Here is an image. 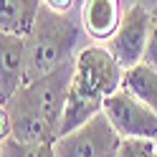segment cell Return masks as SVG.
<instances>
[{
	"label": "cell",
	"mask_w": 157,
	"mask_h": 157,
	"mask_svg": "<svg viewBox=\"0 0 157 157\" xmlns=\"http://www.w3.org/2000/svg\"><path fill=\"white\" fill-rule=\"evenodd\" d=\"M76 43H78V25L68 18V13H56L43 5L33 23V31L28 33L25 84L74 61Z\"/></svg>",
	"instance_id": "cell-1"
},
{
	"label": "cell",
	"mask_w": 157,
	"mask_h": 157,
	"mask_svg": "<svg viewBox=\"0 0 157 157\" xmlns=\"http://www.w3.org/2000/svg\"><path fill=\"white\" fill-rule=\"evenodd\" d=\"M122 63L112 56L106 46H86L74 56V78L71 86L96 101H106L122 89Z\"/></svg>",
	"instance_id": "cell-2"
},
{
	"label": "cell",
	"mask_w": 157,
	"mask_h": 157,
	"mask_svg": "<svg viewBox=\"0 0 157 157\" xmlns=\"http://www.w3.org/2000/svg\"><path fill=\"white\" fill-rule=\"evenodd\" d=\"M0 117H3V140L13 137L23 144H53L58 140V129L48 122V117L33 101L25 86L10 101L3 104Z\"/></svg>",
	"instance_id": "cell-3"
},
{
	"label": "cell",
	"mask_w": 157,
	"mask_h": 157,
	"mask_svg": "<svg viewBox=\"0 0 157 157\" xmlns=\"http://www.w3.org/2000/svg\"><path fill=\"white\" fill-rule=\"evenodd\" d=\"M124 137L104 112L53 142L56 157H117Z\"/></svg>",
	"instance_id": "cell-4"
},
{
	"label": "cell",
	"mask_w": 157,
	"mask_h": 157,
	"mask_svg": "<svg viewBox=\"0 0 157 157\" xmlns=\"http://www.w3.org/2000/svg\"><path fill=\"white\" fill-rule=\"evenodd\" d=\"M104 114L109 117L114 129L124 140H155L157 137V112L124 89L106 96Z\"/></svg>",
	"instance_id": "cell-5"
},
{
	"label": "cell",
	"mask_w": 157,
	"mask_h": 157,
	"mask_svg": "<svg viewBox=\"0 0 157 157\" xmlns=\"http://www.w3.org/2000/svg\"><path fill=\"white\" fill-rule=\"evenodd\" d=\"M150 25H152V10H147L142 3H134L122 15L117 33L106 41V48L122 63V68H132L144 61L147 41H150Z\"/></svg>",
	"instance_id": "cell-6"
},
{
	"label": "cell",
	"mask_w": 157,
	"mask_h": 157,
	"mask_svg": "<svg viewBox=\"0 0 157 157\" xmlns=\"http://www.w3.org/2000/svg\"><path fill=\"white\" fill-rule=\"evenodd\" d=\"M71 78H74V61H68L63 66L53 68L51 74L25 84L28 94L33 96V101L41 106V112L48 117V122L56 129L61 127V117H63V109H66V96H68Z\"/></svg>",
	"instance_id": "cell-7"
},
{
	"label": "cell",
	"mask_w": 157,
	"mask_h": 157,
	"mask_svg": "<svg viewBox=\"0 0 157 157\" xmlns=\"http://www.w3.org/2000/svg\"><path fill=\"white\" fill-rule=\"evenodd\" d=\"M25 36L0 33V104L10 101L25 84Z\"/></svg>",
	"instance_id": "cell-8"
},
{
	"label": "cell",
	"mask_w": 157,
	"mask_h": 157,
	"mask_svg": "<svg viewBox=\"0 0 157 157\" xmlns=\"http://www.w3.org/2000/svg\"><path fill=\"white\" fill-rule=\"evenodd\" d=\"M119 0H84L81 25L94 41H109L122 23Z\"/></svg>",
	"instance_id": "cell-9"
},
{
	"label": "cell",
	"mask_w": 157,
	"mask_h": 157,
	"mask_svg": "<svg viewBox=\"0 0 157 157\" xmlns=\"http://www.w3.org/2000/svg\"><path fill=\"white\" fill-rule=\"evenodd\" d=\"M41 8H43V0H3V5H0V33L28 38Z\"/></svg>",
	"instance_id": "cell-10"
},
{
	"label": "cell",
	"mask_w": 157,
	"mask_h": 157,
	"mask_svg": "<svg viewBox=\"0 0 157 157\" xmlns=\"http://www.w3.org/2000/svg\"><path fill=\"white\" fill-rule=\"evenodd\" d=\"M122 89L137 96L140 101L150 104L157 112V68L150 63H137L132 68H124L122 76Z\"/></svg>",
	"instance_id": "cell-11"
},
{
	"label": "cell",
	"mask_w": 157,
	"mask_h": 157,
	"mask_svg": "<svg viewBox=\"0 0 157 157\" xmlns=\"http://www.w3.org/2000/svg\"><path fill=\"white\" fill-rule=\"evenodd\" d=\"M0 157H56V150L53 144H23L13 137H5L0 144Z\"/></svg>",
	"instance_id": "cell-12"
},
{
	"label": "cell",
	"mask_w": 157,
	"mask_h": 157,
	"mask_svg": "<svg viewBox=\"0 0 157 157\" xmlns=\"http://www.w3.org/2000/svg\"><path fill=\"white\" fill-rule=\"evenodd\" d=\"M117 157H155V140H122Z\"/></svg>",
	"instance_id": "cell-13"
},
{
	"label": "cell",
	"mask_w": 157,
	"mask_h": 157,
	"mask_svg": "<svg viewBox=\"0 0 157 157\" xmlns=\"http://www.w3.org/2000/svg\"><path fill=\"white\" fill-rule=\"evenodd\" d=\"M144 63L157 68V10H152V25H150V41H147Z\"/></svg>",
	"instance_id": "cell-14"
},
{
	"label": "cell",
	"mask_w": 157,
	"mask_h": 157,
	"mask_svg": "<svg viewBox=\"0 0 157 157\" xmlns=\"http://www.w3.org/2000/svg\"><path fill=\"white\" fill-rule=\"evenodd\" d=\"M74 3L76 0H43V5L51 8V10H56V13H68L74 8Z\"/></svg>",
	"instance_id": "cell-15"
},
{
	"label": "cell",
	"mask_w": 157,
	"mask_h": 157,
	"mask_svg": "<svg viewBox=\"0 0 157 157\" xmlns=\"http://www.w3.org/2000/svg\"><path fill=\"white\" fill-rule=\"evenodd\" d=\"M155 157H157V144H155Z\"/></svg>",
	"instance_id": "cell-16"
}]
</instances>
